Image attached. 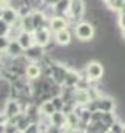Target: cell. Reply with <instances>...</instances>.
Segmentation results:
<instances>
[{
  "label": "cell",
  "mask_w": 125,
  "mask_h": 133,
  "mask_svg": "<svg viewBox=\"0 0 125 133\" xmlns=\"http://www.w3.org/2000/svg\"><path fill=\"white\" fill-rule=\"evenodd\" d=\"M19 11L17 9H14L12 6H5L3 8V12H2V19L5 20V22H8L9 25H14L17 20H19Z\"/></svg>",
  "instance_id": "cell-10"
},
{
  "label": "cell",
  "mask_w": 125,
  "mask_h": 133,
  "mask_svg": "<svg viewBox=\"0 0 125 133\" xmlns=\"http://www.w3.org/2000/svg\"><path fill=\"white\" fill-rule=\"evenodd\" d=\"M53 104H54V107H56V110H62L63 105H65V101L60 95H57V96H53Z\"/></svg>",
  "instance_id": "cell-23"
},
{
  "label": "cell",
  "mask_w": 125,
  "mask_h": 133,
  "mask_svg": "<svg viewBox=\"0 0 125 133\" xmlns=\"http://www.w3.org/2000/svg\"><path fill=\"white\" fill-rule=\"evenodd\" d=\"M124 125L125 124H122L121 121H114L111 125H110V133H124Z\"/></svg>",
  "instance_id": "cell-20"
},
{
  "label": "cell",
  "mask_w": 125,
  "mask_h": 133,
  "mask_svg": "<svg viewBox=\"0 0 125 133\" xmlns=\"http://www.w3.org/2000/svg\"><path fill=\"white\" fill-rule=\"evenodd\" d=\"M34 43H37V45H42V46H46L50 42H51V30H46L45 26H42V28H37L34 33Z\"/></svg>",
  "instance_id": "cell-5"
},
{
  "label": "cell",
  "mask_w": 125,
  "mask_h": 133,
  "mask_svg": "<svg viewBox=\"0 0 125 133\" xmlns=\"http://www.w3.org/2000/svg\"><path fill=\"white\" fill-rule=\"evenodd\" d=\"M122 37H124V39H125V28H124V30H122Z\"/></svg>",
  "instance_id": "cell-28"
},
{
  "label": "cell",
  "mask_w": 125,
  "mask_h": 133,
  "mask_svg": "<svg viewBox=\"0 0 125 133\" xmlns=\"http://www.w3.org/2000/svg\"><path fill=\"white\" fill-rule=\"evenodd\" d=\"M22 31H26V33H34L36 31V25H34V19H32V12L28 16H23L22 17Z\"/></svg>",
  "instance_id": "cell-17"
},
{
  "label": "cell",
  "mask_w": 125,
  "mask_h": 133,
  "mask_svg": "<svg viewBox=\"0 0 125 133\" xmlns=\"http://www.w3.org/2000/svg\"><path fill=\"white\" fill-rule=\"evenodd\" d=\"M45 51H46V50H45V46L34 43V45H31L30 48H26V50H25V57H26L30 62H39V61H42V59L46 56V53H45Z\"/></svg>",
  "instance_id": "cell-4"
},
{
  "label": "cell",
  "mask_w": 125,
  "mask_h": 133,
  "mask_svg": "<svg viewBox=\"0 0 125 133\" xmlns=\"http://www.w3.org/2000/svg\"><path fill=\"white\" fill-rule=\"evenodd\" d=\"M96 102H97V110H100V111H113L116 107L114 99H111L108 96H99Z\"/></svg>",
  "instance_id": "cell-11"
},
{
  "label": "cell",
  "mask_w": 125,
  "mask_h": 133,
  "mask_svg": "<svg viewBox=\"0 0 125 133\" xmlns=\"http://www.w3.org/2000/svg\"><path fill=\"white\" fill-rule=\"evenodd\" d=\"M20 111H23V108H22L20 102H19L17 99H14V98H11V99L8 101L6 107H5L3 115H5V118H6V119H9V118L16 116V115H17V113H20Z\"/></svg>",
  "instance_id": "cell-7"
},
{
  "label": "cell",
  "mask_w": 125,
  "mask_h": 133,
  "mask_svg": "<svg viewBox=\"0 0 125 133\" xmlns=\"http://www.w3.org/2000/svg\"><path fill=\"white\" fill-rule=\"evenodd\" d=\"M124 133H125V125H124Z\"/></svg>",
  "instance_id": "cell-29"
},
{
  "label": "cell",
  "mask_w": 125,
  "mask_h": 133,
  "mask_svg": "<svg viewBox=\"0 0 125 133\" xmlns=\"http://www.w3.org/2000/svg\"><path fill=\"white\" fill-rule=\"evenodd\" d=\"M9 43H11V37L9 36H0V53L6 51Z\"/></svg>",
  "instance_id": "cell-21"
},
{
  "label": "cell",
  "mask_w": 125,
  "mask_h": 133,
  "mask_svg": "<svg viewBox=\"0 0 125 133\" xmlns=\"http://www.w3.org/2000/svg\"><path fill=\"white\" fill-rule=\"evenodd\" d=\"M70 5H71V0H59L56 5H53L54 16H65L70 11Z\"/></svg>",
  "instance_id": "cell-14"
},
{
  "label": "cell",
  "mask_w": 125,
  "mask_h": 133,
  "mask_svg": "<svg viewBox=\"0 0 125 133\" xmlns=\"http://www.w3.org/2000/svg\"><path fill=\"white\" fill-rule=\"evenodd\" d=\"M74 34H76V37L80 42H88V40L94 39L96 28H94L93 23H90V22H79L74 26Z\"/></svg>",
  "instance_id": "cell-1"
},
{
  "label": "cell",
  "mask_w": 125,
  "mask_h": 133,
  "mask_svg": "<svg viewBox=\"0 0 125 133\" xmlns=\"http://www.w3.org/2000/svg\"><path fill=\"white\" fill-rule=\"evenodd\" d=\"M107 5H108V8H110V9L121 12V11L125 8V0H108V2H107Z\"/></svg>",
  "instance_id": "cell-19"
},
{
  "label": "cell",
  "mask_w": 125,
  "mask_h": 133,
  "mask_svg": "<svg viewBox=\"0 0 125 133\" xmlns=\"http://www.w3.org/2000/svg\"><path fill=\"white\" fill-rule=\"evenodd\" d=\"M19 127L17 124H12V122H8L6 121V129H5V133H19Z\"/></svg>",
  "instance_id": "cell-25"
},
{
  "label": "cell",
  "mask_w": 125,
  "mask_h": 133,
  "mask_svg": "<svg viewBox=\"0 0 125 133\" xmlns=\"http://www.w3.org/2000/svg\"><path fill=\"white\" fill-rule=\"evenodd\" d=\"M71 30H70V26L68 28H65V30H60V31H57L56 33V43L59 45V46H68V45H71Z\"/></svg>",
  "instance_id": "cell-8"
},
{
  "label": "cell",
  "mask_w": 125,
  "mask_h": 133,
  "mask_svg": "<svg viewBox=\"0 0 125 133\" xmlns=\"http://www.w3.org/2000/svg\"><path fill=\"white\" fill-rule=\"evenodd\" d=\"M6 53H8L12 59H16V57L23 56V54H25V50H23V46L19 43L17 39H11V43H9V46H8V50H6Z\"/></svg>",
  "instance_id": "cell-12"
},
{
  "label": "cell",
  "mask_w": 125,
  "mask_h": 133,
  "mask_svg": "<svg viewBox=\"0 0 125 133\" xmlns=\"http://www.w3.org/2000/svg\"><path fill=\"white\" fill-rule=\"evenodd\" d=\"M103 2H108V0H103Z\"/></svg>",
  "instance_id": "cell-30"
},
{
  "label": "cell",
  "mask_w": 125,
  "mask_h": 133,
  "mask_svg": "<svg viewBox=\"0 0 125 133\" xmlns=\"http://www.w3.org/2000/svg\"><path fill=\"white\" fill-rule=\"evenodd\" d=\"M85 71H87V76H88V79L90 81H100L102 77H103V74H105V68L102 65V62H99V61H91V62H88L87 66H85Z\"/></svg>",
  "instance_id": "cell-2"
},
{
  "label": "cell",
  "mask_w": 125,
  "mask_h": 133,
  "mask_svg": "<svg viewBox=\"0 0 125 133\" xmlns=\"http://www.w3.org/2000/svg\"><path fill=\"white\" fill-rule=\"evenodd\" d=\"M9 31H11V25L3 19H0V36H9Z\"/></svg>",
  "instance_id": "cell-22"
},
{
  "label": "cell",
  "mask_w": 125,
  "mask_h": 133,
  "mask_svg": "<svg viewBox=\"0 0 125 133\" xmlns=\"http://www.w3.org/2000/svg\"><path fill=\"white\" fill-rule=\"evenodd\" d=\"M56 111V107H54V104H53V101H45V102H42L40 104V113L45 116V118H50L53 113Z\"/></svg>",
  "instance_id": "cell-18"
},
{
  "label": "cell",
  "mask_w": 125,
  "mask_h": 133,
  "mask_svg": "<svg viewBox=\"0 0 125 133\" xmlns=\"http://www.w3.org/2000/svg\"><path fill=\"white\" fill-rule=\"evenodd\" d=\"M68 23H70V19H65L63 16H53V17L50 19V22H48L50 30H51L53 33H57V31H60V30L68 28Z\"/></svg>",
  "instance_id": "cell-6"
},
{
  "label": "cell",
  "mask_w": 125,
  "mask_h": 133,
  "mask_svg": "<svg viewBox=\"0 0 125 133\" xmlns=\"http://www.w3.org/2000/svg\"><path fill=\"white\" fill-rule=\"evenodd\" d=\"M5 129H6V121H2L0 122V133H5Z\"/></svg>",
  "instance_id": "cell-27"
},
{
  "label": "cell",
  "mask_w": 125,
  "mask_h": 133,
  "mask_svg": "<svg viewBox=\"0 0 125 133\" xmlns=\"http://www.w3.org/2000/svg\"><path fill=\"white\" fill-rule=\"evenodd\" d=\"M70 22H77L85 14V0H71L70 5Z\"/></svg>",
  "instance_id": "cell-3"
},
{
  "label": "cell",
  "mask_w": 125,
  "mask_h": 133,
  "mask_svg": "<svg viewBox=\"0 0 125 133\" xmlns=\"http://www.w3.org/2000/svg\"><path fill=\"white\" fill-rule=\"evenodd\" d=\"M42 76V66L40 64H37V62H30L28 66H26V73H25V77L26 79H30V81H36V79H39Z\"/></svg>",
  "instance_id": "cell-9"
},
{
  "label": "cell",
  "mask_w": 125,
  "mask_h": 133,
  "mask_svg": "<svg viewBox=\"0 0 125 133\" xmlns=\"http://www.w3.org/2000/svg\"><path fill=\"white\" fill-rule=\"evenodd\" d=\"M0 73H2V71H0Z\"/></svg>",
  "instance_id": "cell-31"
},
{
  "label": "cell",
  "mask_w": 125,
  "mask_h": 133,
  "mask_svg": "<svg viewBox=\"0 0 125 133\" xmlns=\"http://www.w3.org/2000/svg\"><path fill=\"white\" fill-rule=\"evenodd\" d=\"M50 124L57 125V127H65L66 125V115L63 113L62 110H56L51 116H50ZM65 130V129H63Z\"/></svg>",
  "instance_id": "cell-13"
},
{
  "label": "cell",
  "mask_w": 125,
  "mask_h": 133,
  "mask_svg": "<svg viewBox=\"0 0 125 133\" xmlns=\"http://www.w3.org/2000/svg\"><path fill=\"white\" fill-rule=\"evenodd\" d=\"M39 132H40V124L37 121H32L25 130V133H39Z\"/></svg>",
  "instance_id": "cell-24"
},
{
  "label": "cell",
  "mask_w": 125,
  "mask_h": 133,
  "mask_svg": "<svg viewBox=\"0 0 125 133\" xmlns=\"http://www.w3.org/2000/svg\"><path fill=\"white\" fill-rule=\"evenodd\" d=\"M117 23H119V26L124 30L125 28V12H119V20H117Z\"/></svg>",
  "instance_id": "cell-26"
},
{
  "label": "cell",
  "mask_w": 125,
  "mask_h": 133,
  "mask_svg": "<svg viewBox=\"0 0 125 133\" xmlns=\"http://www.w3.org/2000/svg\"><path fill=\"white\" fill-rule=\"evenodd\" d=\"M79 81H80V74L77 71H74V70H68L66 76H65V84L63 85H66V87H77Z\"/></svg>",
  "instance_id": "cell-15"
},
{
  "label": "cell",
  "mask_w": 125,
  "mask_h": 133,
  "mask_svg": "<svg viewBox=\"0 0 125 133\" xmlns=\"http://www.w3.org/2000/svg\"><path fill=\"white\" fill-rule=\"evenodd\" d=\"M17 40H19V43L23 46V50H26V48H30L31 45H34V36H32L31 33H26V31H22V33L19 34Z\"/></svg>",
  "instance_id": "cell-16"
}]
</instances>
